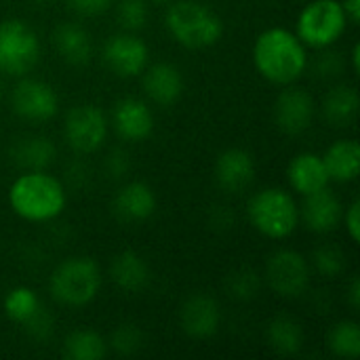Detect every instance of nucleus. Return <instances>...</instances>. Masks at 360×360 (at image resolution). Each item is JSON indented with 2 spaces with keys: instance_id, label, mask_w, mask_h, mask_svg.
<instances>
[{
  "instance_id": "f257e3e1",
  "label": "nucleus",
  "mask_w": 360,
  "mask_h": 360,
  "mask_svg": "<svg viewBox=\"0 0 360 360\" xmlns=\"http://www.w3.org/2000/svg\"><path fill=\"white\" fill-rule=\"evenodd\" d=\"M253 65L264 80L276 86L295 84L308 70V46L287 27H268L253 42Z\"/></svg>"
},
{
  "instance_id": "f03ea898",
  "label": "nucleus",
  "mask_w": 360,
  "mask_h": 360,
  "mask_svg": "<svg viewBox=\"0 0 360 360\" xmlns=\"http://www.w3.org/2000/svg\"><path fill=\"white\" fill-rule=\"evenodd\" d=\"M8 205L19 219L46 224L65 211L68 192L49 171H23L8 188Z\"/></svg>"
},
{
  "instance_id": "7ed1b4c3",
  "label": "nucleus",
  "mask_w": 360,
  "mask_h": 360,
  "mask_svg": "<svg viewBox=\"0 0 360 360\" xmlns=\"http://www.w3.org/2000/svg\"><path fill=\"white\" fill-rule=\"evenodd\" d=\"M165 27L171 38L190 51L215 46L224 36L221 17L202 0H175L165 13Z\"/></svg>"
},
{
  "instance_id": "20e7f679",
  "label": "nucleus",
  "mask_w": 360,
  "mask_h": 360,
  "mask_svg": "<svg viewBox=\"0 0 360 360\" xmlns=\"http://www.w3.org/2000/svg\"><path fill=\"white\" fill-rule=\"evenodd\" d=\"M101 268L95 259L76 255L63 259L49 278L51 297L65 308H84L101 291Z\"/></svg>"
},
{
  "instance_id": "39448f33",
  "label": "nucleus",
  "mask_w": 360,
  "mask_h": 360,
  "mask_svg": "<svg viewBox=\"0 0 360 360\" xmlns=\"http://www.w3.org/2000/svg\"><path fill=\"white\" fill-rule=\"evenodd\" d=\"M247 217L262 236L285 240L300 226V205L295 196L283 188H264L249 198Z\"/></svg>"
},
{
  "instance_id": "423d86ee",
  "label": "nucleus",
  "mask_w": 360,
  "mask_h": 360,
  "mask_svg": "<svg viewBox=\"0 0 360 360\" xmlns=\"http://www.w3.org/2000/svg\"><path fill=\"white\" fill-rule=\"evenodd\" d=\"M348 27V17L340 0H308L297 15L295 34L314 51L331 49Z\"/></svg>"
},
{
  "instance_id": "0eeeda50",
  "label": "nucleus",
  "mask_w": 360,
  "mask_h": 360,
  "mask_svg": "<svg viewBox=\"0 0 360 360\" xmlns=\"http://www.w3.org/2000/svg\"><path fill=\"white\" fill-rule=\"evenodd\" d=\"M40 38L23 19L0 21V74L21 78L40 61Z\"/></svg>"
},
{
  "instance_id": "6e6552de",
  "label": "nucleus",
  "mask_w": 360,
  "mask_h": 360,
  "mask_svg": "<svg viewBox=\"0 0 360 360\" xmlns=\"http://www.w3.org/2000/svg\"><path fill=\"white\" fill-rule=\"evenodd\" d=\"M110 120L95 103L74 105L63 120V139L76 154H93L108 141Z\"/></svg>"
},
{
  "instance_id": "1a4fd4ad",
  "label": "nucleus",
  "mask_w": 360,
  "mask_h": 360,
  "mask_svg": "<svg viewBox=\"0 0 360 360\" xmlns=\"http://www.w3.org/2000/svg\"><path fill=\"white\" fill-rule=\"evenodd\" d=\"M312 266L295 249H278L266 262L264 278L268 287L285 300L302 297L310 287Z\"/></svg>"
},
{
  "instance_id": "9d476101",
  "label": "nucleus",
  "mask_w": 360,
  "mask_h": 360,
  "mask_svg": "<svg viewBox=\"0 0 360 360\" xmlns=\"http://www.w3.org/2000/svg\"><path fill=\"white\" fill-rule=\"evenodd\" d=\"M13 112L27 122H46L59 112V95L46 80L21 76L11 93Z\"/></svg>"
},
{
  "instance_id": "9b49d317",
  "label": "nucleus",
  "mask_w": 360,
  "mask_h": 360,
  "mask_svg": "<svg viewBox=\"0 0 360 360\" xmlns=\"http://www.w3.org/2000/svg\"><path fill=\"white\" fill-rule=\"evenodd\" d=\"M103 65L118 78H135L150 63V49L141 36L135 32L120 30L118 34L110 36L101 49Z\"/></svg>"
},
{
  "instance_id": "f8f14e48",
  "label": "nucleus",
  "mask_w": 360,
  "mask_h": 360,
  "mask_svg": "<svg viewBox=\"0 0 360 360\" xmlns=\"http://www.w3.org/2000/svg\"><path fill=\"white\" fill-rule=\"evenodd\" d=\"M316 101L310 91L302 86H285L274 101V122L281 133L289 137L304 135L316 118Z\"/></svg>"
},
{
  "instance_id": "ddd939ff",
  "label": "nucleus",
  "mask_w": 360,
  "mask_h": 360,
  "mask_svg": "<svg viewBox=\"0 0 360 360\" xmlns=\"http://www.w3.org/2000/svg\"><path fill=\"white\" fill-rule=\"evenodd\" d=\"M110 127L127 143L146 141L154 131V112L139 97H122L114 103L110 114Z\"/></svg>"
},
{
  "instance_id": "4468645a",
  "label": "nucleus",
  "mask_w": 360,
  "mask_h": 360,
  "mask_svg": "<svg viewBox=\"0 0 360 360\" xmlns=\"http://www.w3.org/2000/svg\"><path fill=\"white\" fill-rule=\"evenodd\" d=\"M181 331L192 340H209L221 327V308L215 297L207 293L190 295L179 310Z\"/></svg>"
},
{
  "instance_id": "2eb2a0df",
  "label": "nucleus",
  "mask_w": 360,
  "mask_h": 360,
  "mask_svg": "<svg viewBox=\"0 0 360 360\" xmlns=\"http://www.w3.org/2000/svg\"><path fill=\"white\" fill-rule=\"evenodd\" d=\"M257 165L249 150L228 148L215 160V181L226 194H240L255 181Z\"/></svg>"
},
{
  "instance_id": "dca6fc26",
  "label": "nucleus",
  "mask_w": 360,
  "mask_h": 360,
  "mask_svg": "<svg viewBox=\"0 0 360 360\" xmlns=\"http://www.w3.org/2000/svg\"><path fill=\"white\" fill-rule=\"evenodd\" d=\"M344 205L335 192L323 188L304 196L300 205V221L314 234H331L342 226Z\"/></svg>"
},
{
  "instance_id": "f3484780",
  "label": "nucleus",
  "mask_w": 360,
  "mask_h": 360,
  "mask_svg": "<svg viewBox=\"0 0 360 360\" xmlns=\"http://www.w3.org/2000/svg\"><path fill=\"white\" fill-rule=\"evenodd\" d=\"M141 86L146 97L160 105L169 108L177 103L184 95V74L175 63L169 61H158V63H148V68L141 72Z\"/></svg>"
},
{
  "instance_id": "a211bd4d",
  "label": "nucleus",
  "mask_w": 360,
  "mask_h": 360,
  "mask_svg": "<svg viewBox=\"0 0 360 360\" xmlns=\"http://www.w3.org/2000/svg\"><path fill=\"white\" fill-rule=\"evenodd\" d=\"M156 192L139 179L122 184L112 200V211L122 224H141L156 213Z\"/></svg>"
},
{
  "instance_id": "6ab92c4d",
  "label": "nucleus",
  "mask_w": 360,
  "mask_h": 360,
  "mask_svg": "<svg viewBox=\"0 0 360 360\" xmlns=\"http://www.w3.org/2000/svg\"><path fill=\"white\" fill-rule=\"evenodd\" d=\"M287 181L293 192L300 196H308L323 188H329L331 179L323 156L316 152H300L287 165Z\"/></svg>"
},
{
  "instance_id": "aec40b11",
  "label": "nucleus",
  "mask_w": 360,
  "mask_h": 360,
  "mask_svg": "<svg viewBox=\"0 0 360 360\" xmlns=\"http://www.w3.org/2000/svg\"><path fill=\"white\" fill-rule=\"evenodd\" d=\"M53 46L61 61L74 68H82L93 57V38L82 23L63 21L53 30Z\"/></svg>"
},
{
  "instance_id": "412c9836",
  "label": "nucleus",
  "mask_w": 360,
  "mask_h": 360,
  "mask_svg": "<svg viewBox=\"0 0 360 360\" xmlns=\"http://www.w3.org/2000/svg\"><path fill=\"white\" fill-rule=\"evenodd\" d=\"M360 110V97L356 86L352 84H333L323 101H321V116L325 118V122H329L331 127H350Z\"/></svg>"
},
{
  "instance_id": "4be33fe9",
  "label": "nucleus",
  "mask_w": 360,
  "mask_h": 360,
  "mask_svg": "<svg viewBox=\"0 0 360 360\" xmlns=\"http://www.w3.org/2000/svg\"><path fill=\"white\" fill-rule=\"evenodd\" d=\"M321 156L331 181L350 184L359 177L360 146L356 139H338Z\"/></svg>"
},
{
  "instance_id": "5701e85b",
  "label": "nucleus",
  "mask_w": 360,
  "mask_h": 360,
  "mask_svg": "<svg viewBox=\"0 0 360 360\" xmlns=\"http://www.w3.org/2000/svg\"><path fill=\"white\" fill-rule=\"evenodd\" d=\"M11 158L23 171H46L57 158V146L44 135H27L15 141Z\"/></svg>"
},
{
  "instance_id": "b1692460",
  "label": "nucleus",
  "mask_w": 360,
  "mask_h": 360,
  "mask_svg": "<svg viewBox=\"0 0 360 360\" xmlns=\"http://www.w3.org/2000/svg\"><path fill=\"white\" fill-rule=\"evenodd\" d=\"M112 283L124 293H139L150 283V268L135 251H120L110 264Z\"/></svg>"
},
{
  "instance_id": "393cba45",
  "label": "nucleus",
  "mask_w": 360,
  "mask_h": 360,
  "mask_svg": "<svg viewBox=\"0 0 360 360\" xmlns=\"http://www.w3.org/2000/svg\"><path fill=\"white\" fill-rule=\"evenodd\" d=\"M266 340L274 352L283 356H293L304 346V331H302V325L293 316L281 314L270 321L266 329Z\"/></svg>"
},
{
  "instance_id": "a878e982",
  "label": "nucleus",
  "mask_w": 360,
  "mask_h": 360,
  "mask_svg": "<svg viewBox=\"0 0 360 360\" xmlns=\"http://www.w3.org/2000/svg\"><path fill=\"white\" fill-rule=\"evenodd\" d=\"M108 350V342L93 329H76L63 340V356L70 360H101Z\"/></svg>"
},
{
  "instance_id": "bb28decb",
  "label": "nucleus",
  "mask_w": 360,
  "mask_h": 360,
  "mask_svg": "<svg viewBox=\"0 0 360 360\" xmlns=\"http://www.w3.org/2000/svg\"><path fill=\"white\" fill-rule=\"evenodd\" d=\"M2 308H4V314L11 323L23 327L27 321H32L44 306L38 297V293L30 287H13L6 295H4V302H2Z\"/></svg>"
},
{
  "instance_id": "cd10ccee",
  "label": "nucleus",
  "mask_w": 360,
  "mask_h": 360,
  "mask_svg": "<svg viewBox=\"0 0 360 360\" xmlns=\"http://www.w3.org/2000/svg\"><path fill=\"white\" fill-rule=\"evenodd\" d=\"M327 346L338 359H359L360 327L356 321H340L327 333Z\"/></svg>"
},
{
  "instance_id": "c85d7f7f",
  "label": "nucleus",
  "mask_w": 360,
  "mask_h": 360,
  "mask_svg": "<svg viewBox=\"0 0 360 360\" xmlns=\"http://www.w3.org/2000/svg\"><path fill=\"white\" fill-rule=\"evenodd\" d=\"M312 268L325 276V278H338L344 270H346V253L331 245V243H325L321 245L314 253H312Z\"/></svg>"
},
{
  "instance_id": "c756f323",
  "label": "nucleus",
  "mask_w": 360,
  "mask_h": 360,
  "mask_svg": "<svg viewBox=\"0 0 360 360\" xmlns=\"http://www.w3.org/2000/svg\"><path fill=\"white\" fill-rule=\"evenodd\" d=\"M150 8L148 0H118L116 2V21L124 32H139L148 25Z\"/></svg>"
},
{
  "instance_id": "7c9ffc66",
  "label": "nucleus",
  "mask_w": 360,
  "mask_h": 360,
  "mask_svg": "<svg viewBox=\"0 0 360 360\" xmlns=\"http://www.w3.org/2000/svg\"><path fill=\"white\" fill-rule=\"evenodd\" d=\"M226 289H228V293L234 300L249 302V300H253L259 293L262 276L255 270H251V268H238L236 272L230 274V278L226 283Z\"/></svg>"
},
{
  "instance_id": "2f4dec72",
  "label": "nucleus",
  "mask_w": 360,
  "mask_h": 360,
  "mask_svg": "<svg viewBox=\"0 0 360 360\" xmlns=\"http://www.w3.org/2000/svg\"><path fill=\"white\" fill-rule=\"evenodd\" d=\"M141 346H143V333L133 323L118 325L112 331V338H110V344H108V348H112L120 356H131V354L139 352Z\"/></svg>"
},
{
  "instance_id": "473e14b6",
  "label": "nucleus",
  "mask_w": 360,
  "mask_h": 360,
  "mask_svg": "<svg viewBox=\"0 0 360 360\" xmlns=\"http://www.w3.org/2000/svg\"><path fill=\"white\" fill-rule=\"evenodd\" d=\"M323 51L325 53H321L319 59L312 65L314 68V74L321 80H333V78H338L346 70V63H342V59H340L338 53H333L329 49H323Z\"/></svg>"
},
{
  "instance_id": "72a5a7b5",
  "label": "nucleus",
  "mask_w": 360,
  "mask_h": 360,
  "mask_svg": "<svg viewBox=\"0 0 360 360\" xmlns=\"http://www.w3.org/2000/svg\"><path fill=\"white\" fill-rule=\"evenodd\" d=\"M112 6H114V0H68V8L82 19L101 17Z\"/></svg>"
},
{
  "instance_id": "f704fd0d",
  "label": "nucleus",
  "mask_w": 360,
  "mask_h": 360,
  "mask_svg": "<svg viewBox=\"0 0 360 360\" xmlns=\"http://www.w3.org/2000/svg\"><path fill=\"white\" fill-rule=\"evenodd\" d=\"M131 171V158L124 150L120 148H114L108 158H105V173L112 177V179H122L127 177Z\"/></svg>"
},
{
  "instance_id": "c9c22d12",
  "label": "nucleus",
  "mask_w": 360,
  "mask_h": 360,
  "mask_svg": "<svg viewBox=\"0 0 360 360\" xmlns=\"http://www.w3.org/2000/svg\"><path fill=\"white\" fill-rule=\"evenodd\" d=\"M23 329L27 331L30 338L42 342V340H46V338L53 333V319H51V314L46 312V308H42L32 321H27V323L23 325Z\"/></svg>"
},
{
  "instance_id": "e433bc0d",
  "label": "nucleus",
  "mask_w": 360,
  "mask_h": 360,
  "mask_svg": "<svg viewBox=\"0 0 360 360\" xmlns=\"http://www.w3.org/2000/svg\"><path fill=\"white\" fill-rule=\"evenodd\" d=\"M342 224L348 232V238L359 245L360 240V202L359 200H352L346 209H344V215H342Z\"/></svg>"
},
{
  "instance_id": "4c0bfd02",
  "label": "nucleus",
  "mask_w": 360,
  "mask_h": 360,
  "mask_svg": "<svg viewBox=\"0 0 360 360\" xmlns=\"http://www.w3.org/2000/svg\"><path fill=\"white\" fill-rule=\"evenodd\" d=\"M346 297H348V304H350V308H352V310H359L360 308L359 276H352V278H350V285H348V293H346Z\"/></svg>"
},
{
  "instance_id": "58836bf2",
  "label": "nucleus",
  "mask_w": 360,
  "mask_h": 360,
  "mask_svg": "<svg viewBox=\"0 0 360 360\" xmlns=\"http://www.w3.org/2000/svg\"><path fill=\"white\" fill-rule=\"evenodd\" d=\"M344 13L348 17V23L359 25L360 21V0H342Z\"/></svg>"
},
{
  "instance_id": "ea45409f",
  "label": "nucleus",
  "mask_w": 360,
  "mask_h": 360,
  "mask_svg": "<svg viewBox=\"0 0 360 360\" xmlns=\"http://www.w3.org/2000/svg\"><path fill=\"white\" fill-rule=\"evenodd\" d=\"M350 63H352V72H354V74H359L360 72V44L359 42H354V44H352Z\"/></svg>"
},
{
  "instance_id": "a19ab883",
  "label": "nucleus",
  "mask_w": 360,
  "mask_h": 360,
  "mask_svg": "<svg viewBox=\"0 0 360 360\" xmlns=\"http://www.w3.org/2000/svg\"><path fill=\"white\" fill-rule=\"evenodd\" d=\"M32 2H36V4H49V2H53V0H32Z\"/></svg>"
},
{
  "instance_id": "79ce46f5",
  "label": "nucleus",
  "mask_w": 360,
  "mask_h": 360,
  "mask_svg": "<svg viewBox=\"0 0 360 360\" xmlns=\"http://www.w3.org/2000/svg\"><path fill=\"white\" fill-rule=\"evenodd\" d=\"M150 2H156V4H167V2H171V0H150Z\"/></svg>"
},
{
  "instance_id": "37998d69",
  "label": "nucleus",
  "mask_w": 360,
  "mask_h": 360,
  "mask_svg": "<svg viewBox=\"0 0 360 360\" xmlns=\"http://www.w3.org/2000/svg\"><path fill=\"white\" fill-rule=\"evenodd\" d=\"M2 95H4V86H2V80H0V101H2Z\"/></svg>"
}]
</instances>
